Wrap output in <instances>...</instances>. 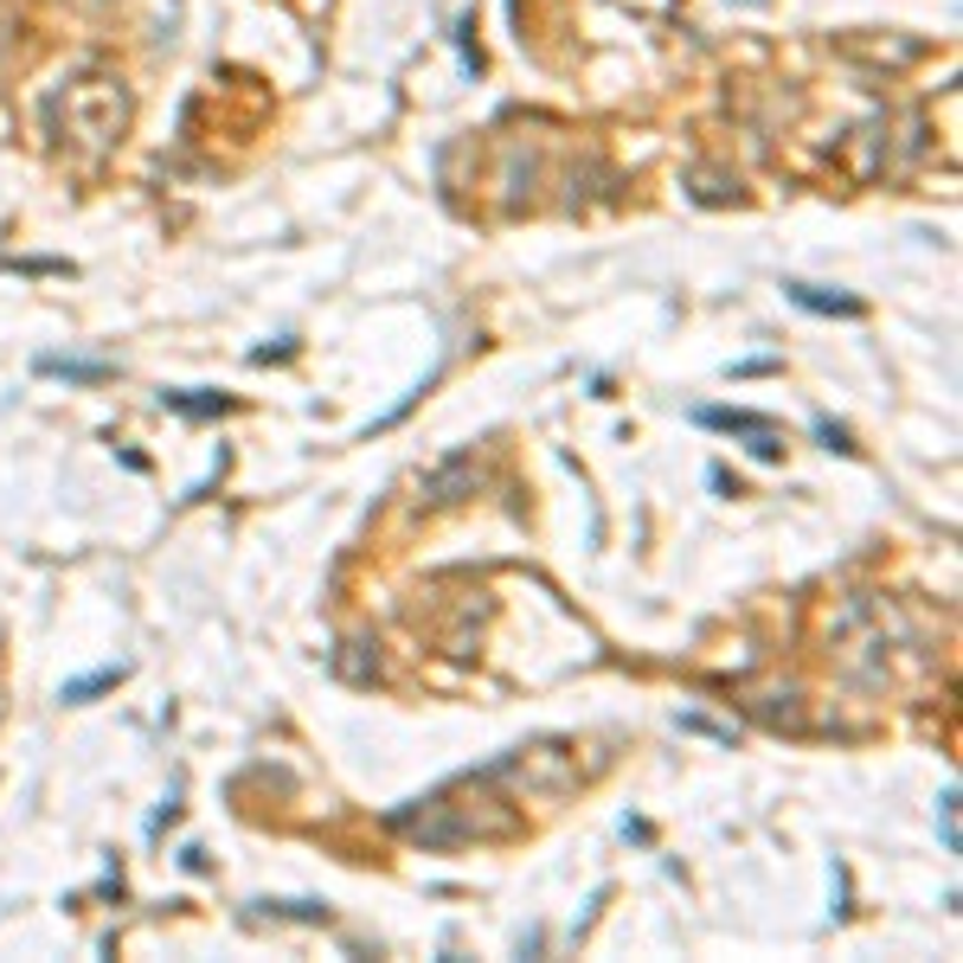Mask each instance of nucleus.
<instances>
[{"label": "nucleus", "instance_id": "f257e3e1", "mask_svg": "<svg viewBox=\"0 0 963 963\" xmlns=\"http://www.w3.org/2000/svg\"><path fill=\"white\" fill-rule=\"evenodd\" d=\"M694 424L739 437V444L751 450L758 463H778V456H783V431L771 424V418H758V411H719V405H706V411H694Z\"/></svg>", "mask_w": 963, "mask_h": 963}, {"label": "nucleus", "instance_id": "f03ea898", "mask_svg": "<svg viewBox=\"0 0 963 963\" xmlns=\"http://www.w3.org/2000/svg\"><path fill=\"white\" fill-rule=\"evenodd\" d=\"M482 488V469L469 456H450L444 469H431V476L418 482V495L431 501V508H450V501H463V495H476Z\"/></svg>", "mask_w": 963, "mask_h": 963}, {"label": "nucleus", "instance_id": "7ed1b4c3", "mask_svg": "<svg viewBox=\"0 0 963 963\" xmlns=\"http://www.w3.org/2000/svg\"><path fill=\"white\" fill-rule=\"evenodd\" d=\"M783 296L810 315H842V322H861V302L854 296H835V290H815V283H783Z\"/></svg>", "mask_w": 963, "mask_h": 963}, {"label": "nucleus", "instance_id": "20e7f679", "mask_svg": "<svg viewBox=\"0 0 963 963\" xmlns=\"http://www.w3.org/2000/svg\"><path fill=\"white\" fill-rule=\"evenodd\" d=\"M39 372H45V379H72V386H104V379H110L104 360H58V354H45Z\"/></svg>", "mask_w": 963, "mask_h": 963}, {"label": "nucleus", "instance_id": "39448f33", "mask_svg": "<svg viewBox=\"0 0 963 963\" xmlns=\"http://www.w3.org/2000/svg\"><path fill=\"white\" fill-rule=\"evenodd\" d=\"M161 405L181 411V418H219L231 399H225V392H199V386H193V392H161Z\"/></svg>", "mask_w": 963, "mask_h": 963}, {"label": "nucleus", "instance_id": "423d86ee", "mask_svg": "<svg viewBox=\"0 0 963 963\" xmlns=\"http://www.w3.org/2000/svg\"><path fill=\"white\" fill-rule=\"evenodd\" d=\"M116 681H122V662H116V668H97V674H77V681H65V688H58V701H97V694H110V688H116Z\"/></svg>", "mask_w": 963, "mask_h": 963}, {"label": "nucleus", "instance_id": "0eeeda50", "mask_svg": "<svg viewBox=\"0 0 963 963\" xmlns=\"http://www.w3.org/2000/svg\"><path fill=\"white\" fill-rule=\"evenodd\" d=\"M938 829H944V848H957V790L938 797Z\"/></svg>", "mask_w": 963, "mask_h": 963}, {"label": "nucleus", "instance_id": "6e6552de", "mask_svg": "<svg viewBox=\"0 0 963 963\" xmlns=\"http://www.w3.org/2000/svg\"><path fill=\"white\" fill-rule=\"evenodd\" d=\"M815 437H822V444H829V450H854V444H848V431H842V424H829V418L815 424Z\"/></svg>", "mask_w": 963, "mask_h": 963}]
</instances>
